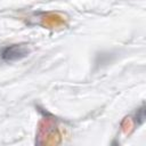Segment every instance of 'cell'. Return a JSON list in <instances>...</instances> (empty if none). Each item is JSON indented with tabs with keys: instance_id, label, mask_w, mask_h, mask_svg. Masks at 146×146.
<instances>
[{
	"instance_id": "obj_1",
	"label": "cell",
	"mask_w": 146,
	"mask_h": 146,
	"mask_svg": "<svg viewBox=\"0 0 146 146\" xmlns=\"http://www.w3.org/2000/svg\"><path fill=\"white\" fill-rule=\"evenodd\" d=\"M30 52V49L25 46H21V44H13V46H8L5 47L1 52H0V57L3 60H16V59H21L23 57H25L27 54Z\"/></svg>"
},
{
	"instance_id": "obj_2",
	"label": "cell",
	"mask_w": 146,
	"mask_h": 146,
	"mask_svg": "<svg viewBox=\"0 0 146 146\" xmlns=\"http://www.w3.org/2000/svg\"><path fill=\"white\" fill-rule=\"evenodd\" d=\"M41 24L46 27H60L65 25V19L59 14L48 13L41 17Z\"/></svg>"
}]
</instances>
